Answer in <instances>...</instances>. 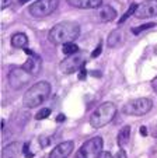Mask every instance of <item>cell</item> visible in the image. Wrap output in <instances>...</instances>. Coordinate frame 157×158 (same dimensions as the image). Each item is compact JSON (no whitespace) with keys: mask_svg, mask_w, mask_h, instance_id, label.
<instances>
[{"mask_svg":"<svg viewBox=\"0 0 157 158\" xmlns=\"http://www.w3.org/2000/svg\"><path fill=\"white\" fill-rule=\"evenodd\" d=\"M59 6V0H37L28 7V11L35 18H44L50 15Z\"/></svg>","mask_w":157,"mask_h":158,"instance_id":"obj_6","label":"cell"},{"mask_svg":"<svg viewBox=\"0 0 157 158\" xmlns=\"http://www.w3.org/2000/svg\"><path fill=\"white\" fill-rule=\"evenodd\" d=\"M98 15H100L101 21H104V23H110V21H112V20L116 18V10L114 9L112 6H110V4H105V6L101 7Z\"/></svg>","mask_w":157,"mask_h":158,"instance_id":"obj_15","label":"cell"},{"mask_svg":"<svg viewBox=\"0 0 157 158\" xmlns=\"http://www.w3.org/2000/svg\"><path fill=\"white\" fill-rule=\"evenodd\" d=\"M151 88H153V89H154V93L157 94V76L153 78V80H151Z\"/></svg>","mask_w":157,"mask_h":158,"instance_id":"obj_26","label":"cell"},{"mask_svg":"<svg viewBox=\"0 0 157 158\" xmlns=\"http://www.w3.org/2000/svg\"><path fill=\"white\" fill-rule=\"evenodd\" d=\"M23 152H24V155H25L27 158H33L34 157V152L30 151V143H25L23 146Z\"/></svg>","mask_w":157,"mask_h":158,"instance_id":"obj_22","label":"cell"},{"mask_svg":"<svg viewBox=\"0 0 157 158\" xmlns=\"http://www.w3.org/2000/svg\"><path fill=\"white\" fill-rule=\"evenodd\" d=\"M140 134H142V136H147V127H146V126L140 127Z\"/></svg>","mask_w":157,"mask_h":158,"instance_id":"obj_29","label":"cell"},{"mask_svg":"<svg viewBox=\"0 0 157 158\" xmlns=\"http://www.w3.org/2000/svg\"><path fill=\"white\" fill-rule=\"evenodd\" d=\"M56 120L58 122H63V120H65V116H63V115H59V116L56 118Z\"/></svg>","mask_w":157,"mask_h":158,"instance_id":"obj_31","label":"cell"},{"mask_svg":"<svg viewBox=\"0 0 157 158\" xmlns=\"http://www.w3.org/2000/svg\"><path fill=\"white\" fill-rule=\"evenodd\" d=\"M100 158H114V157L110 154V152H107V151H105V152H102V154L100 155Z\"/></svg>","mask_w":157,"mask_h":158,"instance_id":"obj_30","label":"cell"},{"mask_svg":"<svg viewBox=\"0 0 157 158\" xmlns=\"http://www.w3.org/2000/svg\"><path fill=\"white\" fill-rule=\"evenodd\" d=\"M49 115H50V109L49 108H44V109H41L38 114L35 115V119L37 120H44V119H46V118H49Z\"/></svg>","mask_w":157,"mask_h":158,"instance_id":"obj_21","label":"cell"},{"mask_svg":"<svg viewBox=\"0 0 157 158\" xmlns=\"http://www.w3.org/2000/svg\"><path fill=\"white\" fill-rule=\"evenodd\" d=\"M116 115V106L114 102H104L90 116V125L94 129H101L107 126L110 122H112Z\"/></svg>","mask_w":157,"mask_h":158,"instance_id":"obj_3","label":"cell"},{"mask_svg":"<svg viewBox=\"0 0 157 158\" xmlns=\"http://www.w3.org/2000/svg\"><path fill=\"white\" fill-rule=\"evenodd\" d=\"M153 108V101L150 98H136L124 105L122 114L129 116H145Z\"/></svg>","mask_w":157,"mask_h":158,"instance_id":"obj_4","label":"cell"},{"mask_svg":"<svg viewBox=\"0 0 157 158\" xmlns=\"http://www.w3.org/2000/svg\"><path fill=\"white\" fill-rule=\"evenodd\" d=\"M80 35V25L74 21H62L50 28L48 38L54 45H65L76 41Z\"/></svg>","mask_w":157,"mask_h":158,"instance_id":"obj_1","label":"cell"},{"mask_svg":"<svg viewBox=\"0 0 157 158\" xmlns=\"http://www.w3.org/2000/svg\"><path fill=\"white\" fill-rule=\"evenodd\" d=\"M86 74H87V72H86V69H81L80 70V73H79V78H80V80H84V78H86Z\"/></svg>","mask_w":157,"mask_h":158,"instance_id":"obj_27","label":"cell"},{"mask_svg":"<svg viewBox=\"0 0 157 158\" xmlns=\"http://www.w3.org/2000/svg\"><path fill=\"white\" fill-rule=\"evenodd\" d=\"M136 9H137V4L136 3H132L129 6V9H128V11L125 13L124 15H122L121 18H119V21H118V24H122V23H125V21L128 20V18L130 17V15L132 14H135V13H136Z\"/></svg>","mask_w":157,"mask_h":158,"instance_id":"obj_19","label":"cell"},{"mask_svg":"<svg viewBox=\"0 0 157 158\" xmlns=\"http://www.w3.org/2000/svg\"><path fill=\"white\" fill-rule=\"evenodd\" d=\"M101 51H102V45L101 44H98V46L93 51V53H91V57H98L101 55Z\"/></svg>","mask_w":157,"mask_h":158,"instance_id":"obj_24","label":"cell"},{"mask_svg":"<svg viewBox=\"0 0 157 158\" xmlns=\"http://www.w3.org/2000/svg\"><path fill=\"white\" fill-rule=\"evenodd\" d=\"M157 15V0H145L137 4L135 17L136 18H151Z\"/></svg>","mask_w":157,"mask_h":158,"instance_id":"obj_9","label":"cell"},{"mask_svg":"<svg viewBox=\"0 0 157 158\" xmlns=\"http://www.w3.org/2000/svg\"><path fill=\"white\" fill-rule=\"evenodd\" d=\"M104 0H68V3L72 7L76 9H83V10H89V9H98L102 6Z\"/></svg>","mask_w":157,"mask_h":158,"instance_id":"obj_12","label":"cell"},{"mask_svg":"<svg viewBox=\"0 0 157 158\" xmlns=\"http://www.w3.org/2000/svg\"><path fill=\"white\" fill-rule=\"evenodd\" d=\"M21 67H23L28 74H31L34 77V76L39 74V72H41L42 60H41V57H39L38 55H33V56H30L27 60H25V63H24Z\"/></svg>","mask_w":157,"mask_h":158,"instance_id":"obj_11","label":"cell"},{"mask_svg":"<svg viewBox=\"0 0 157 158\" xmlns=\"http://www.w3.org/2000/svg\"><path fill=\"white\" fill-rule=\"evenodd\" d=\"M129 137H130V126H124V127L119 130L118 136H116V143L121 148H124L128 143H129Z\"/></svg>","mask_w":157,"mask_h":158,"instance_id":"obj_17","label":"cell"},{"mask_svg":"<svg viewBox=\"0 0 157 158\" xmlns=\"http://www.w3.org/2000/svg\"><path fill=\"white\" fill-rule=\"evenodd\" d=\"M28 0H20V4H24V3H27Z\"/></svg>","mask_w":157,"mask_h":158,"instance_id":"obj_32","label":"cell"},{"mask_svg":"<svg viewBox=\"0 0 157 158\" xmlns=\"http://www.w3.org/2000/svg\"><path fill=\"white\" fill-rule=\"evenodd\" d=\"M23 146L24 144L18 143V141L7 144L2 151V158H18V155L21 154V150H23Z\"/></svg>","mask_w":157,"mask_h":158,"instance_id":"obj_13","label":"cell"},{"mask_svg":"<svg viewBox=\"0 0 157 158\" xmlns=\"http://www.w3.org/2000/svg\"><path fill=\"white\" fill-rule=\"evenodd\" d=\"M124 42V31L122 30H114L110 32L107 38V45L110 48H118Z\"/></svg>","mask_w":157,"mask_h":158,"instance_id":"obj_14","label":"cell"},{"mask_svg":"<svg viewBox=\"0 0 157 158\" xmlns=\"http://www.w3.org/2000/svg\"><path fill=\"white\" fill-rule=\"evenodd\" d=\"M102 147H104V140L100 136L91 137L79 148L76 152V158H100L102 154Z\"/></svg>","mask_w":157,"mask_h":158,"instance_id":"obj_5","label":"cell"},{"mask_svg":"<svg viewBox=\"0 0 157 158\" xmlns=\"http://www.w3.org/2000/svg\"><path fill=\"white\" fill-rule=\"evenodd\" d=\"M50 95V84L48 81H38L33 87L27 89V93L24 94V106L30 108H37L39 105L45 104Z\"/></svg>","mask_w":157,"mask_h":158,"instance_id":"obj_2","label":"cell"},{"mask_svg":"<svg viewBox=\"0 0 157 158\" xmlns=\"http://www.w3.org/2000/svg\"><path fill=\"white\" fill-rule=\"evenodd\" d=\"M28 45V36L23 32H17L11 36V46L13 48H20V49H24L27 48Z\"/></svg>","mask_w":157,"mask_h":158,"instance_id":"obj_16","label":"cell"},{"mask_svg":"<svg viewBox=\"0 0 157 158\" xmlns=\"http://www.w3.org/2000/svg\"><path fill=\"white\" fill-rule=\"evenodd\" d=\"M114 158H128V155H126V151H125L124 148H119V151L115 154V157Z\"/></svg>","mask_w":157,"mask_h":158,"instance_id":"obj_25","label":"cell"},{"mask_svg":"<svg viewBox=\"0 0 157 158\" xmlns=\"http://www.w3.org/2000/svg\"><path fill=\"white\" fill-rule=\"evenodd\" d=\"M154 23H147V24H143V25H140V27H137V28H132V34H140V32H143V31H146V30H149V28H153L154 27Z\"/></svg>","mask_w":157,"mask_h":158,"instance_id":"obj_20","label":"cell"},{"mask_svg":"<svg viewBox=\"0 0 157 158\" xmlns=\"http://www.w3.org/2000/svg\"><path fill=\"white\" fill-rule=\"evenodd\" d=\"M31 77H33V76L28 74L23 67H15V69H13L11 72L9 73V77L7 78H9V84L11 88L21 89L28 81H30Z\"/></svg>","mask_w":157,"mask_h":158,"instance_id":"obj_8","label":"cell"},{"mask_svg":"<svg viewBox=\"0 0 157 158\" xmlns=\"http://www.w3.org/2000/svg\"><path fill=\"white\" fill-rule=\"evenodd\" d=\"M151 136H153L154 139H157V125H154L153 129H151Z\"/></svg>","mask_w":157,"mask_h":158,"instance_id":"obj_28","label":"cell"},{"mask_svg":"<svg viewBox=\"0 0 157 158\" xmlns=\"http://www.w3.org/2000/svg\"><path fill=\"white\" fill-rule=\"evenodd\" d=\"M86 64V59L81 55H70L65 60H62L59 64V69L65 74H73V73L81 70Z\"/></svg>","mask_w":157,"mask_h":158,"instance_id":"obj_7","label":"cell"},{"mask_svg":"<svg viewBox=\"0 0 157 158\" xmlns=\"http://www.w3.org/2000/svg\"><path fill=\"white\" fill-rule=\"evenodd\" d=\"M39 143H41V147H48L50 144V139L46 136H42V137H39Z\"/></svg>","mask_w":157,"mask_h":158,"instance_id":"obj_23","label":"cell"},{"mask_svg":"<svg viewBox=\"0 0 157 158\" xmlns=\"http://www.w3.org/2000/svg\"><path fill=\"white\" fill-rule=\"evenodd\" d=\"M62 52L65 55H68V56H70V55H74L79 52V46H77L74 42H69V44H65L62 48Z\"/></svg>","mask_w":157,"mask_h":158,"instance_id":"obj_18","label":"cell"},{"mask_svg":"<svg viewBox=\"0 0 157 158\" xmlns=\"http://www.w3.org/2000/svg\"><path fill=\"white\" fill-rule=\"evenodd\" d=\"M74 143L72 140L62 141L49 152V158H68L73 152Z\"/></svg>","mask_w":157,"mask_h":158,"instance_id":"obj_10","label":"cell"}]
</instances>
